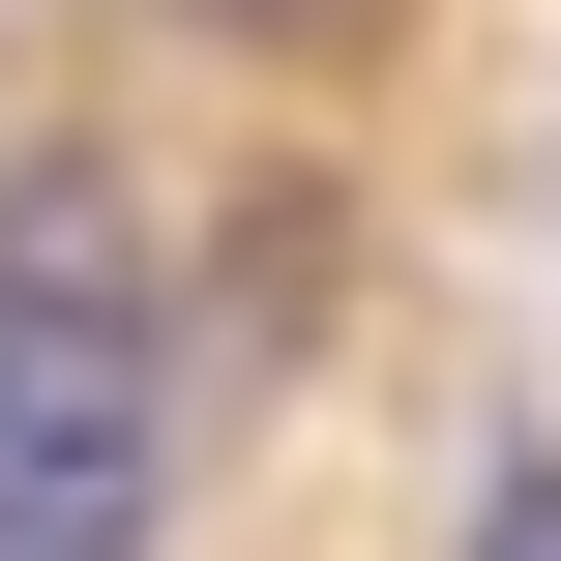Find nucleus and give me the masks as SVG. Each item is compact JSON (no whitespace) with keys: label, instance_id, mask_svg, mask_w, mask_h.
<instances>
[{"label":"nucleus","instance_id":"f03ea898","mask_svg":"<svg viewBox=\"0 0 561 561\" xmlns=\"http://www.w3.org/2000/svg\"><path fill=\"white\" fill-rule=\"evenodd\" d=\"M473 561H561V444H473Z\"/></svg>","mask_w":561,"mask_h":561},{"label":"nucleus","instance_id":"f257e3e1","mask_svg":"<svg viewBox=\"0 0 561 561\" xmlns=\"http://www.w3.org/2000/svg\"><path fill=\"white\" fill-rule=\"evenodd\" d=\"M178 533V266L118 148L0 178V561H148Z\"/></svg>","mask_w":561,"mask_h":561}]
</instances>
